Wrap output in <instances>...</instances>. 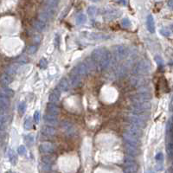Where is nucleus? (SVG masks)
I'll return each mask as SVG.
<instances>
[{
    "mask_svg": "<svg viewBox=\"0 0 173 173\" xmlns=\"http://www.w3.org/2000/svg\"><path fill=\"white\" fill-rule=\"evenodd\" d=\"M60 96H61V92L56 88L55 90L51 92V94L48 96V101L51 103H57L60 100Z\"/></svg>",
    "mask_w": 173,
    "mask_h": 173,
    "instance_id": "4468645a",
    "label": "nucleus"
},
{
    "mask_svg": "<svg viewBox=\"0 0 173 173\" xmlns=\"http://www.w3.org/2000/svg\"><path fill=\"white\" fill-rule=\"evenodd\" d=\"M33 27L38 31H44L47 28V25H46V23L39 20V21H35L33 23Z\"/></svg>",
    "mask_w": 173,
    "mask_h": 173,
    "instance_id": "4be33fe9",
    "label": "nucleus"
},
{
    "mask_svg": "<svg viewBox=\"0 0 173 173\" xmlns=\"http://www.w3.org/2000/svg\"><path fill=\"white\" fill-rule=\"evenodd\" d=\"M8 157H9L10 162L12 164H16V162H17V155H16V153L13 150L10 149L8 151Z\"/></svg>",
    "mask_w": 173,
    "mask_h": 173,
    "instance_id": "a878e982",
    "label": "nucleus"
},
{
    "mask_svg": "<svg viewBox=\"0 0 173 173\" xmlns=\"http://www.w3.org/2000/svg\"><path fill=\"white\" fill-rule=\"evenodd\" d=\"M19 68V63H13L11 64L7 69H6V74L11 75H14L16 74V70Z\"/></svg>",
    "mask_w": 173,
    "mask_h": 173,
    "instance_id": "393cba45",
    "label": "nucleus"
},
{
    "mask_svg": "<svg viewBox=\"0 0 173 173\" xmlns=\"http://www.w3.org/2000/svg\"><path fill=\"white\" fill-rule=\"evenodd\" d=\"M63 129L65 131V132L67 134H68L69 136H72L74 134H75V128L73 125H71L68 122H63Z\"/></svg>",
    "mask_w": 173,
    "mask_h": 173,
    "instance_id": "6ab92c4d",
    "label": "nucleus"
},
{
    "mask_svg": "<svg viewBox=\"0 0 173 173\" xmlns=\"http://www.w3.org/2000/svg\"><path fill=\"white\" fill-rule=\"evenodd\" d=\"M26 108H27V106H26V103L25 102H21L18 106V112L20 115H23L24 112H26Z\"/></svg>",
    "mask_w": 173,
    "mask_h": 173,
    "instance_id": "72a5a7b5",
    "label": "nucleus"
},
{
    "mask_svg": "<svg viewBox=\"0 0 173 173\" xmlns=\"http://www.w3.org/2000/svg\"><path fill=\"white\" fill-rule=\"evenodd\" d=\"M167 4H168V6H169L170 8H172V0H169Z\"/></svg>",
    "mask_w": 173,
    "mask_h": 173,
    "instance_id": "8fccbe9b",
    "label": "nucleus"
},
{
    "mask_svg": "<svg viewBox=\"0 0 173 173\" xmlns=\"http://www.w3.org/2000/svg\"><path fill=\"white\" fill-rule=\"evenodd\" d=\"M127 132H128L129 134H131V135H132V136L138 138V139L141 138L142 135H143V131H142L141 128H140V127H138V126H133V125H132V126L128 128Z\"/></svg>",
    "mask_w": 173,
    "mask_h": 173,
    "instance_id": "9b49d317",
    "label": "nucleus"
},
{
    "mask_svg": "<svg viewBox=\"0 0 173 173\" xmlns=\"http://www.w3.org/2000/svg\"><path fill=\"white\" fill-rule=\"evenodd\" d=\"M124 140L126 142V145H132V146H135V147H138L140 145L139 139L129 134L128 132L124 133Z\"/></svg>",
    "mask_w": 173,
    "mask_h": 173,
    "instance_id": "6e6552de",
    "label": "nucleus"
},
{
    "mask_svg": "<svg viewBox=\"0 0 173 173\" xmlns=\"http://www.w3.org/2000/svg\"><path fill=\"white\" fill-rule=\"evenodd\" d=\"M160 33L164 36H171V31H169L167 29H162V30H160Z\"/></svg>",
    "mask_w": 173,
    "mask_h": 173,
    "instance_id": "49530a36",
    "label": "nucleus"
},
{
    "mask_svg": "<svg viewBox=\"0 0 173 173\" xmlns=\"http://www.w3.org/2000/svg\"><path fill=\"white\" fill-rule=\"evenodd\" d=\"M125 150L126 152L131 156H137L139 154V150H138V147H135V146H132V145H126L125 146Z\"/></svg>",
    "mask_w": 173,
    "mask_h": 173,
    "instance_id": "b1692460",
    "label": "nucleus"
},
{
    "mask_svg": "<svg viewBox=\"0 0 173 173\" xmlns=\"http://www.w3.org/2000/svg\"><path fill=\"white\" fill-rule=\"evenodd\" d=\"M172 118H170V120L167 122V126H166V134H167V137L170 138L169 140H172Z\"/></svg>",
    "mask_w": 173,
    "mask_h": 173,
    "instance_id": "bb28decb",
    "label": "nucleus"
},
{
    "mask_svg": "<svg viewBox=\"0 0 173 173\" xmlns=\"http://www.w3.org/2000/svg\"><path fill=\"white\" fill-rule=\"evenodd\" d=\"M88 72H89V68H88V66L85 63H79L78 65H76V66L73 68L71 74L76 75H78V76L82 77V76H86V75L88 74Z\"/></svg>",
    "mask_w": 173,
    "mask_h": 173,
    "instance_id": "f03ea898",
    "label": "nucleus"
},
{
    "mask_svg": "<svg viewBox=\"0 0 173 173\" xmlns=\"http://www.w3.org/2000/svg\"><path fill=\"white\" fill-rule=\"evenodd\" d=\"M136 172H137V168H134V167H125L124 169V172L133 173Z\"/></svg>",
    "mask_w": 173,
    "mask_h": 173,
    "instance_id": "a18cd8bd",
    "label": "nucleus"
},
{
    "mask_svg": "<svg viewBox=\"0 0 173 173\" xmlns=\"http://www.w3.org/2000/svg\"><path fill=\"white\" fill-rule=\"evenodd\" d=\"M34 121L37 124L40 121V112L38 111H36L34 113Z\"/></svg>",
    "mask_w": 173,
    "mask_h": 173,
    "instance_id": "c03bdc74",
    "label": "nucleus"
},
{
    "mask_svg": "<svg viewBox=\"0 0 173 173\" xmlns=\"http://www.w3.org/2000/svg\"><path fill=\"white\" fill-rule=\"evenodd\" d=\"M69 87H70V84H69V81L68 80V79L63 78L58 83L57 88L60 90V92H67L69 89Z\"/></svg>",
    "mask_w": 173,
    "mask_h": 173,
    "instance_id": "f3484780",
    "label": "nucleus"
},
{
    "mask_svg": "<svg viewBox=\"0 0 173 173\" xmlns=\"http://www.w3.org/2000/svg\"><path fill=\"white\" fill-rule=\"evenodd\" d=\"M155 158L157 160V164H163V162H164V155H163L162 152H158L156 155Z\"/></svg>",
    "mask_w": 173,
    "mask_h": 173,
    "instance_id": "ea45409f",
    "label": "nucleus"
},
{
    "mask_svg": "<svg viewBox=\"0 0 173 173\" xmlns=\"http://www.w3.org/2000/svg\"><path fill=\"white\" fill-rule=\"evenodd\" d=\"M124 164H125V166L126 167H134V168H137V164H136V162L133 160V158L132 157H125Z\"/></svg>",
    "mask_w": 173,
    "mask_h": 173,
    "instance_id": "c85d7f7f",
    "label": "nucleus"
},
{
    "mask_svg": "<svg viewBox=\"0 0 173 173\" xmlns=\"http://www.w3.org/2000/svg\"><path fill=\"white\" fill-rule=\"evenodd\" d=\"M91 1H93V2H98V1H100V0H91Z\"/></svg>",
    "mask_w": 173,
    "mask_h": 173,
    "instance_id": "3c124183",
    "label": "nucleus"
},
{
    "mask_svg": "<svg viewBox=\"0 0 173 173\" xmlns=\"http://www.w3.org/2000/svg\"><path fill=\"white\" fill-rule=\"evenodd\" d=\"M97 13V8L95 6H89L88 9V14L90 16L94 17Z\"/></svg>",
    "mask_w": 173,
    "mask_h": 173,
    "instance_id": "c9c22d12",
    "label": "nucleus"
},
{
    "mask_svg": "<svg viewBox=\"0 0 173 173\" xmlns=\"http://www.w3.org/2000/svg\"><path fill=\"white\" fill-rule=\"evenodd\" d=\"M151 69V64L148 61L144 60L140 63L137 64V66L134 68V72L136 74H140V75H146L150 72Z\"/></svg>",
    "mask_w": 173,
    "mask_h": 173,
    "instance_id": "7ed1b4c3",
    "label": "nucleus"
},
{
    "mask_svg": "<svg viewBox=\"0 0 173 173\" xmlns=\"http://www.w3.org/2000/svg\"><path fill=\"white\" fill-rule=\"evenodd\" d=\"M151 99V95L150 94L144 92V93H140L134 96L133 100L135 102H143V101H148Z\"/></svg>",
    "mask_w": 173,
    "mask_h": 173,
    "instance_id": "2eb2a0df",
    "label": "nucleus"
},
{
    "mask_svg": "<svg viewBox=\"0 0 173 173\" xmlns=\"http://www.w3.org/2000/svg\"><path fill=\"white\" fill-rule=\"evenodd\" d=\"M146 27L149 32L154 33L155 32V22H154V17L152 15H148L146 18Z\"/></svg>",
    "mask_w": 173,
    "mask_h": 173,
    "instance_id": "dca6fc26",
    "label": "nucleus"
},
{
    "mask_svg": "<svg viewBox=\"0 0 173 173\" xmlns=\"http://www.w3.org/2000/svg\"><path fill=\"white\" fill-rule=\"evenodd\" d=\"M39 66H40V68H46L48 66L47 60H46L45 58L41 59V60H40V62H39Z\"/></svg>",
    "mask_w": 173,
    "mask_h": 173,
    "instance_id": "79ce46f5",
    "label": "nucleus"
},
{
    "mask_svg": "<svg viewBox=\"0 0 173 173\" xmlns=\"http://www.w3.org/2000/svg\"><path fill=\"white\" fill-rule=\"evenodd\" d=\"M166 152H167L168 157H170V158H172L173 155L172 140H169V142H167V145H166Z\"/></svg>",
    "mask_w": 173,
    "mask_h": 173,
    "instance_id": "c756f323",
    "label": "nucleus"
},
{
    "mask_svg": "<svg viewBox=\"0 0 173 173\" xmlns=\"http://www.w3.org/2000/svg\"><path fill=\"white\" fill-rule=\"evenodd\" d=\"M39 150L42 153H51L54 152V145L51 143L45 142L40 145Z\"/></svg>",
    "mask_w": 173,
    "mask_h": 173,
    "instance_id": "ddd939ff",
    "label": "nucleus"
},
{
    "mask_svg": "<svg viewBox=\"0 0 173 173\" xmlns=\"http://www.w3.org/2000/svg\"><path fill=\"white\" fill-rule=\"evenodd\" d=\"M91 59L99 70H104L110 64L112 54L106 48H98L92 52Z\"/></svg>",
    "mask_w": 173,
    "mask_h": 173,
    "instance_id": "f257e3e1",
    "label": "nucleus"
},
{
    "mask_svg": "<svg viewBox=\"0 0 173 173\" xmlns=\"http://www.w3.org/2000/svg\"><path fill=\"white\" fill-rule=\"evenodd\" d=\"M117 3L120 4H123V5H126V0H115Z\"/></svg>",
    "mask_w": 173,
    "mask_h": 173,
    "instance_id": "09e8293b",
    "label": "nucleus"
},
{
    "mask_svg": "<svg viewBox=\"0 0 173 173\" xmlns=\"http://www.w3.org/2000/svg\"><path fill=\"white\" fill-rule=\"evenodd\" d=\"M0 94H2V95H5V96H7L8 98H12L14 95H15V92L11 89V88H2L1 90H0Z\"/></svg>",
    "mask_w": 173,
    "mask_h": 173,
    "instance_id": "cd10ccee",
    "label": "nucleus"
},
{
    "mask_svg": "<svg viewBox=\"0 0 173 173\" xmlns=\"http://www.w3.org/2000/svg\"><path fill=\"white\" fill-rule=\"evenodd\" d=\"M0 81H1L2 84H4V85H5V86H8V85H10V84L13 81V77H12V75H8V74L5 73V74H4V75L1 76Z\"/></svg>",
    "mask_w": 173,
    "mask_h": 173,
    "instance_id": "5701e85b",
    "label": "nucleus"
},
{
    "mask_svg": "<svg viewBox=\"0 0 173 173\" xmlns=\"http://www.w3.org/2000/svg\"><path fill=\"white\" fill-rule=\"evenodd\" d=\"M42 162L44 164H48V165H51L53 163H54V158L49 156V155H47V156H43L42 157Z\"/></svg>",
    "mask_w": 173,
    "mask_h": 173,
    "instance_id": "473e14b6",
    "label": "nucleus"
},
{
    "mask_svg": "<svg viewBox=\"0 0 173 173\" xmlns=\"http://www.w3.org/2000/svg\"><path fill=\"white\" fill-rule=\"evenodd\" d=\"M155 61H156L157 66L159 68H163V66H164V61H163V59L159 56H155Z\"/></svg>",
    "mask_w": 173,
    "mask_h": 173,
    "instance_id": "a19ab883",
    "label": "nucleus"
},
{
    "mask_svg": "<svg viewBox=\"0 0 173 173\" xmlns=\"http://www.w3.org/2000/svg\"><path fill=\"white\" fill-rule=\"evenodd\" d=\"M80 82H81V77L80 76L71 74L70 80H69V84H70L71 87L75 88V87H77V86H79L80 84Z\"/></svg>",
    "mask_w": 173,
    "mask_h": 173,
    "instance_id": "412c9836",
    "label": "nucleus"
},
{
    "mask_svg": "<svg viewBox=\"0 0 173 173\" xmlns=\"http://www.w3.org/2000/svg\"><path fill=\"white\" fill-rule=\"evenodd\" d=\"M60 0H46V4L48 6H51V7H56L58 3H59Z\"/></svg>",
    "mask_w": 173,
    "mask_h": 173,
    "instance_id": "e433bc0d",
    "label": "nucleus"
},
{
    "mask_svg": "<svg viewBox=\"0 0 173 173\" xmlns=\"http://www.w3.org/2000/svg\"><path fill=\"white\" fill-rule=\"evenodd\" d=\"M36 45H30L29 47L27 48V52L29 54H34L36 51Z\"/></svg>",
    "mask_w": 173,
    "mask_h": 173,
    "instance_id": "37998d69",
    "label": "nucleus"
},
{
    "mask_svg": "<svg viewBox=\"0 0 173 173\" xmlns=\"http://www.w3.org/2000/svg\"><path fill=\"white\" fill-rule=\"evenodd\" d=\"M27 61H28L27 58H25L24 56H21V57L18 59V62L20 63H27Z\"/></svg>",
    "mask_w": 173,
    "mask_h": 173,
    "instance_id": "de8ad7c7",
    "label": "nucleus"
},
{
    "mask_svg": "<svg viewBox=\"0 0 173 173\" xmlns=\"http://www.w3.org/2000/svg\"><path fill=\"white\" fill-rule=\"evenodd\" d=\"M46 111H47L48 114L55 115V116H58L60 114V112H61L59 107L56 103H51V102H49L47 105Z\"/></svg>",
    "mask_w": 173,
    "mask_h": 173,
    "instance_id": "1a4fd4ad",
    "label": "nucleus"
},
{
    "mask_svg": "<svg viewBox=\"0 0 173 173\" xmlns=\"http://www.w3.org/2000/svg\"><path fill=\"white\" fill-rule=\"evenodd\" d=\"M23 126H24V129L27 130V131L31 130L32 127H33V120H32V119L31 117H28L25 120V121L23 123Z\"/></svg>",
    "mask_w": 173,
    "mask_h": 173,
    "instance_id": "2f4dec72",
    "label": "nucleus"
},
{
    "mask_svg": "<svg viewBox=\"0 0 173 173\" xmlns=\"http://www.w3.org/2000/svg\"><path fill=\"white\" fill-rule=\"evenodd\" d=\"M121 25H122V27H124V28H126V29L130 28V27L132 26V22L130 21L129 18L125 17V18H123L122 21H121Z\"/></svg>",
    "mask_w": 173,
    "mask_h": 173,
    "instance_id": "f704fd0d",
    "label": "nucleus"
},
{
    "mask_svg": "<svg viewBox=\"0 0 173 173\" xmlns=\"http://www.w3.org/2000/svg\"><path fill=\"white\" fill-rule=\"evenodd\" d=\"M9 106H10V98L0 94V108L4 110L7 109Z\"/></svg>",
    "mask_w": 173,
    "mask_h": 173,
    "instance_id": "aec40b11",
    "label": "nucleus"
},
{
    "mask_svg": "<svg viewBox=\"0 0 173 173\" xmlns=\"http://www.w3.org/2000/svg\"><path fill=\"white\" fill-rule=\"evenodd\" d=\"M25 142H26V144L28 145H31L32 144H33V142H34V137H33V135H31V134L27 135L25 137Z\"/></svg>",
    "mask_w": 173,
    "mask_h": 173,
    "instance_id": "58836bf2",
    "label": "nucleus"
},
{
    "mask_svg": "<svg viewBox=\"0 0 173 173\" xmlns=\"http://www.w3.org/2000/svg\"><path fill=\"white\" fill-rule=\"evenodd\" d=\"M75 21H76L77 25H81V24H83L87 22V16L85 14H80L77 16Z\"/></svg>",
    "mask_w": 173,
    "mask_h": 173,
    "instance_id": "7c9ffc66",
    "label": "nucleus"
},
{
    "mask_svg": "<svg viewBox=\"0 0 173 173\" xmlns=\"http://www.w3.org/2000/svg\"><path fill=\"white\" fill-rule=\"evenodd\" d=\"M44 121L49 126H56V125L58 124L57 116L51 115V114H48V113L44 115Z\"/></svg>",
    "mask_w": 173,
    "mask_h": 173,
    "instance_id": "a211bd4d",
    "label": "nucleus"
},
{
    "mask_svg": "<svg viewBox=\"0 0 173 173\" xmlns=\"http://www.w3.org/2000/svg\"><path fill=\"white\" fill-rule=\"evenodd\" d=\"M128 49L127 48H126L123 45H117L114 47V50H113V53H114V56L117 60H123L125 59L126 56H128Z\"/></svg>",
    "mask_w": 173,
    "mask_h": 173,
    "instance_id": "20e7f679",
    "label": "nucleus"
},
{
    "mask_svg": "<svg viewBox=\"0 0 173 173\" xmlns=\"http://www.w3.org/2000/svg\"><path fill=\"white\" fill-rule=\"evenodd\" d=\"M41 133H42V135H43L45 137H52V136L55 135L56 130L52 126L47 125V126H44L42 127Z\"/></svg>",
    "mask_w": 173,
    "mask_h": 173,
    "instance_id": "f8f14e48",
    "label": "nucleus"
},
{
    "mask_svg": "<svg viewBox=\"0 0 173 173\" xmlns=\"http://www.w3.org/2000/svg\"><path fill=\"white\" fill-rule=\"evenodd\" d=\"M129 121L131 122L132 125L140 127V128H144L146 125L145 119H143V116H141V115L140 116L139 114L132 115V116L129 117Z\"/></svg>",
    "mask_w": 173,
    "mask_h": 173,
    "instance_id": "39448f33",
    "label": "nucleus"
},
{
    "mask_svg": "<svg viewBox=\"0 0 173 173\" xmlns=\"http://www.w3.org/2000/svg\"><path fill=\"white\" fill-rule=\"evenodd\" d=\"M151 108V104L148 101H143V102H135L133 105V110L138 114L142 113L145 111L149 110Z\"/></svg>",
    "mask_w": 173,
    "mask_h": 173,
    "instance_id": "423d86ee",
    "label": "nucleus"
},
{
    "mask_svg": "<svg viewBox=\"0 0 173 173\" xmlns=\"http://www.w3.org/2000/svg\"><path fill=\"white\" fill-rule=\"evenodd\" d=\"M84 36L88 38V39H91V40H106V39H108L109 38V36L108 35H105V34H102V33H95V32H85L84 33Z\"/></svg>",
    "mask_w": 173,
    "mask_h": 173,
    "instance_id": "0eeeda50",
    "label": "nucleus"
},
{
    "mask_svg": "<svg viewBox=\"0 0 173 173\" xmlns=\"http://www.w3.org/2000/svg\"><path fill=\"white\" fill-rule=\"evenodd\" d=\"M120 14H121L120 11L116 10V9H112V10H109V11H108L105 13V15H104V18H105L106 20L110 21V20L116 19L117 17H119V16H120Z\"/></svg>",
    "mask_w": 173,
    "mask_h": 173,
    "instance_id": "9d476101",
    "label": "nucleus"
},
{
    "mask_svg": "<svg viewBox=\"0 0 173 173\" xmlns=\"http://www.w3.org/2000/svg\"><path fill=\"white\" fill-rule=\"evenodd\" d=\"M27 152V150H26V147L24 145H20L17 149V153L19 155H25Z\"/></svg>",
    "mask_w": 173,
    "mask_h": 173,
    "instance_id": "4c0bfd02",
    "label": "nucleus"
}]
</instances>
